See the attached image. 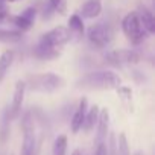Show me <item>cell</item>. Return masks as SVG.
<instances>
[{
    "label": "cell",
    "instance_id": "obj_1",
    "mask_svg": "<svg viewBox=\"0 0 155 155\" xmlns=\"http://www.w3.org/2000/svg\"><path fill=\"white\" fill-rule=\"evenodd\" d=\"M76 87L82 90H117L122 87V78L111 70L90 71L78 81Z\"/></svg>",
    "mask_w": 155,
    "mask_h": 155
},
{
    "label": "cell",
    "instance_id": "obj_2",
    "mask_svg": "<svg viewBox=\"0 0 155 155\" xmlns=\"http://www.w3.org/2000/svg\"><path fill=\"white\" fill-rule=\"evenodd\" d=\"M26 84V90L29 88L31 91H37V93H53L59 88H62L65 85L64 78L56 74V73H35V74H29L28 79L25 81Z\"/></svg>",
    "mask_w": 155,
    "mask_h": 155
},
{
    "label": "cell",
    "instance_id": "obj_3",
    "mask_svg": "<svg viewBox=\"0 0 155 155\" xmlns=\"http://www.w3.org/2000/svg\"><path fill=\"white\" fill-rule=\"evenodd\" d=\"M70 40H71L70 31L65 26H56V28L44 32L40 37L37 47H40V49H50V50H59Z\"/></svg>",
    "mask_w": 155,
    "mask_h": 155
},
{
    "label": "cell",
    "instance_id": "obj_4",
    "mask_svg": "<svg viewBox=\"0 0 155 155\" xmlns=\"http://www.w3.org/2000/svg\"><path fill=\"white\" fill-rule=\"evenodd\" d=\"M122 31H123L125 37L128 38V41L135 44V46L143 43L146 40V37L149 35L144 31V28L141 26V21H140V18H138L135 11L128 12L123 17V20H122Z\"/></svg>",
    "mask_w": 155,
    "mask_h": 155
},
{
    "label": "cell",
    "instance_id": "obj_5",
    "mask_svg": "<svg viewBox=\"0 0 155 155\" xmlns=\"http://www.w3.org/2000/svg\"><path fill=\"white\" fill-rule=\"evenodd\" d=\"M87 38L94 47L105 49L114 40V29L111 28V25H108L105 21L94 23L87 29Z\"/></svg>",
    "mask_w": 155,
    "mask_h": 155
},
{
    "label": "cell",
    "instance_id": "obj_6",
    "mask_svg": "<svg viewBox=\"0 0 155 155\" xmlns=\"http://www.w3.org/2000/svg\"><path fill=\"white\" fill-rule=\"evenodd\" d=\"M21 129H23V141L20 155H34L37 138H35V125L31 111H26L21 119Z\"/></svg>",
    "mask_w": 155,
    "mask_h": 155
},
{
    "label": "cell",
    "instance_id": "obj_7",
    "mask_svg": "<svg viewBox=\"0 0 155 155\" xmlns=\"http://www.w3.org/2000/svg\"><path fill=\"white\" fill-rule=\"evenodd\" d=\"M105 59L114 65H132V64L140 62L141 56L138 52L132 49H114V50L107 52Z\"/></svg>",
    "mask_w": 155,
    "mask_h": 155
},
{
    "label": "cell",
    "instance_id": "obj_8",
    "mask_svg": "<svg viewBox=\"0 0 155 155\" xmlns=\"http://www.w3.org/2000/svg\"><path fill=\"white\" fill-rule=\"evenodd\" d=\"M35 18H37V9H35L34 6H31V8L25 9L21 14L14 15V17H9L8 20H11V21L14 23V26L17 28V31L23 34V32L29 31V29L34 26Z\"/></svg>",
    "mask_w": 155,
    "mask_h": 155
},
{
    "label": "cell",
    "instance_id": "obj_9",
    "mask_svg": "<svg viewBox=\"0 0 155 155\" xmlns=\"http://www.w3.org/2000/svg\"><path fill=\"white\" fill-rule=\"evenodd\" d=\"M25 93H26L25 81H17L15 87H14V93H12L11 107H9V117H11V120H15L20 116L21 107H23V101H25Z\"/></svg>",
    "mask_w": 155,
    "mask_h": 155
},
{
    "label": "cell",
    "instance_id": "obj_10",
    "mask_svg": "<svg viewBox=\"0 0 155 155\" xmlns=\"http://www.w3.org/2000/svg\"><path fill=\"white\" fill-rule=\"evenodd\" d=\"M87 110H88V101L87 97H81L79 104H78V108L70 120V129H71V134H78L82 128V123H84V119H85V114H87Z\"/></svg>",
    "mask_w": 155,
    "mask_h": 155
},
{
    "label": "cell",
    "instance_id": "obj_11",
    "mask_svg": "<svg viewBox=\"0 0 155 155\" xmlns=\"http://www.w3.org/2000/svg\"><path fill=\"white\" fill-rule=\"evenodd\" d=\"M96 128H97L96 141L99 144V143H104V140L107 138V134H108V128H110V111H108V108H101Z\"/></svg>",
    "mask_w": 155,
    "mask_h": 155
},
{
    "label": "cell",
    "instance_id": "obj_12",
    "mask_svg": "<svg viewBox=\"0 0 155 155\" xmlns=\"http://www.w3.org/2000/svg\"><path fill=\"white\" fill-rule=\"evenodd\" d=\"M140 21H141V26L144 28V31L150 35L155 32V17L152 14V11L149 8H146L144 5H138V9L135 11Z\"/></svg>",
    "mask_w": 155,
    "mask_h": 155
},
{
    "label": "cell",
    "instance_id": "obj_13",
    "mask_svg": "<svg viewBox=\"0 0 155 155\" xmlns=\"http://www.w3.org/2000/svg\"><path fill=\"white\" fill-rule=\"evenodd\" d=\"M102 12V0H87L81 6V18H96Z\"/></svg>",
    "mask_w": 155,
    "mask_h": 155
},
{
    "label": "cell",
    "instance_id": "obj_14",
    "mask_svg": "<svg viewBox=\"0 0 155 155\" xmlns=\"http://www.w3.org/2000/svg\"><path fill=\"white\" fill-rule=\"evenodd\" d=\"M99 111H101V108H99L97 105L88 107L81 131H84L85 134H88V132H91V131L94 129V126H96V123H97V119H99Z\"/></svg>",
    "mask_w": 155,
    "mask_h": 155
},
{
    "label": "cell",
    "instance_id": "obj_15",
    "mask_svg": "<svg viewBox=\"0 0 155 155\" xmlns=\"http://www.w3.org/2000/svg\"><path fill=\"white\" fill-rule=\"evenodd\" d=\"M14 58H15V53L11 49H6V50H3L2 53H0V84L3 82L8 70L11 68V65L14 62Z\"/></svg>",
    "mask_w": 155,
    "mask_h": 155
},
{
    "label": "cell",
    "instance_id": "obj_16",
    "mask_svg": "<svg viewBox=\"0 0 155 155\" xmlns=\"http://www.w3.org/2000/svg\"><path fill=\"white\" fill-rule=\"evenodd\" d=\"M67 29L70 31L71 35H78V37H82V35L85 34V26H84V21H82V18L79 17V14L70 15Z\"/></svg>",
    "mask_w": 155,
    "mask_h": 155
},
{
    "label": "cell",
    "instance_id": "obj_17",
    "mask_svg": "<svg viewBox=\"0 0 155 155\" xmlns=\"http://www.w3.org/2000/svg\"><path fill=\"white\" fill-rule=\"evenodd\" d=\"M23 34L17 29H2L0 28V43H18Z\"/></svg>",
    "mask_w": 155,
    "mask_h": 155
},
{
    "label": "cell",
    "instance_id": "obj_18",
    "mask_svg": "<svg viewBox=\"0 0 155 155\" xmlns=\"http://www.w3.org/2000/svg\"><path fill=\"white\" fill-rule=\"evenodd\" d=\"M67 144H68V140H67V135L65 134H61L55 138L53 141V155H67Z\"/></svg>",
    "mask_w": 155,
    "mask_h": 155
},
{
    "label": "cell",
    "instance_id": "obj_19",
    "mask_svg": "<svg viewBox=\"0 0 155 155\" xmlns=\"http://www.w3.org/2000/svg\"><path fill=\"white\" fill-rule=\"evenodd\" d=\"M49 8L59 15H65L67 12V0H49Z\"/></svg>",
    "mask_w": 155,
    "mask_h": 155
},
{
    "label": "cell",
    "instance_id": "obj_20",
    "mask_svg": "<svg viewBox=\"0 0 155 155\" xmlns=\"http://www.w3.org/2000/svg\"><path fill=\"white\" fill-rule=\"evenodd\" d=\"M119 153L120 155H131L129 152V146H128V138H126V134L125 132H120L119 134Z\"/></svg>",
    "mask_w": 155,
    "mask_h": 155
},
{
    "label": "cell",
    "instance_id": "obj_21",
    "mask_svg": "<svg viewBox=\"0 0 155 155\" xmlns=\"http://www.w3.org/2000/svg\"><path fill=\"white\" fill-rule=\"evenodd\" d=\"M94 155H108V149H107L105 141L97 144V149H96V153H94Z\"/></svg>",
    "mask_w": 155,
    "mask_h": 155
},
{
    "label": "cell",
    "instance_id": "obj_22",
    "mask_svg": "<svg viewBox=\"0 0 155 155\" xmlns=\"http://www.w3.org/2000/svg\"><path fill=\"white\" fill-rule=\"evenodd\" d=\"M8 18H9V14L6 12V9H5V8H2V6H0V25H2V23H5Z\"/></svg>",
    "mask_w": 155,
    "mask_h": 155
},
{
    "label": "cell",
    "instance_id": "obj_23",
    "mask_svg": "<svg viewBox=\"0 0 155 155\" xmlns=\"http://www.w3.org/2000/svg\"><path fill=\"white\" fill-rule=\"evenodd\" d=\"M12 2H17V0H0V3H12Z\"/></svg>",
    "mask_w": 155,
    "mask_h": 155
},
{
    "label": "cell",
    "instance_id": "obj_24",
    "mask_svg": "<svg viewBox=\"0 0 155 155\" xmlns=\"http://www.w3.org/2000/svg\"><path fill=\"white\" fill-rule=\"evenodd\" d=\"M71 155H81V152L76 149V150H73V152H71Z\"/></svg>",
    "mask_w": 155,
    "mask_h": 155
},
{
    "label": "cell",
    "instance_id": "obj_25",
    "mask_svg": "<svg viewBox=\"0 0 155 155\" xmlns=\"http://www.w3.org/2000/svg\"><path fill=\"white\" fill-rule=\"evenodd\" d=\"M134 155H144L141 150H137V152H134Z\"/></svg>",
    "mask_w": 155,
    "mask_h": 155
}]
</instances>
